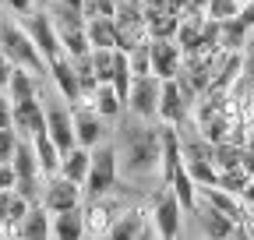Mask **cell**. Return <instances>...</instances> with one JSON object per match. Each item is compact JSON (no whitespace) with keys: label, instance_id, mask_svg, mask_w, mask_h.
Listing matches in <instances>:
<instances>
[{"label":"cell","instance_id":"obj_1","mask_svg":"<svg viewBox=\"0 0 254 240\" xmlns=\"http://www.w3.org/2000/svg\"><path fill=\"white\" fill-rule=\"evenodd\" d=\"M117 145V166L124 177L131 180H145L159 170L163 163V134L159 127H148L141 117H127L124 127H120V138L113 141Z\"/></svg>","mask_w":254,"mask_h":240},{"label":"cell","instance_id":"obj_2","mask_svg":"<svg viewBox=\"0 0 254 240\" xmlns=\"http://www.w3.org/2000/svg\"><path fill=\"white\" fill-rule=\"evenodd\" d=\"M0 46H4V53L14 60L18 67H28L32 74H46V71H50L46 57L39 53L36 43H32V36L25 32V25L4 21V25H0Z\"/></svg>","mask_w":254,"mask_h":240},{"label":"cell","instance_id":"obj_3","mask_svg":"<svg viewBox=\"0 0 254 240\" xmlns=\"http://www.w3.org/2000/svg\"><path fill=\"white\" fill-rule=\"evenodd\" d=\"M120 177V166H117V145L113 141H99L92 148V166H88V177H85V191L88 198H99L106 194Z\"/></svg>","mask_w":254,"mask_h":240},{"label":"cell","instance_id":"obj_4","mask_svg":"<svg viewBox=\"0 0 254 240\" xmlns=\"http://www.w3.org/2000/svg\"><path fill=\"white\" fill-rule=\"evenodd\" d=\"M25 32L32 36V43L39 46V53L46 57V64L57 57H64V46H60V36H57V21L50 11H32L25 14Z\"/></svg>","mask_w":254,"mask_h":240},{"label":"cell","instance_id":"obj_5","mask_svg":"<svg viewBox=\"0 0 254 240\" xmlns=\"http://www.w3.org/2000/svg\"><path fill=\"white\" fill-rule=\"evenodd\" d=\"M159 88H163V78H155V74H134L131 96H127V106L124 110H131L141 120L159 117Z\"/></svg>","mask_w":254,"mask_h":240},{"label":"cell","instance_id":"obj_6","mask_svg":"<svg viewBox=\"0 0 254 240\" xmlns=\"http://www.w3.org/2000/svg\"><path fill=\"white\" fill-rule=\"evenodd\" d=\"M39 201L50 208V212H64V208H78V205H81V184L67 180L64 173H53V177L46 180V187H43Z\"/></svg>","mask_w":254,"mask_h":240},{"label":"cell","instance_id":"obj_7","mask_svg":"<svg viewBox=\"0 0 254 240\" xmlns=\"http://www.w3.org/2000/svg\"><path fill=\"white\" fill-rule=\"evenodd\" d=\"M74 141L85 145V148H95L103 138H106V117L95 113V106L88 103H74Z\"/></svg>","mask_w":254,"mask_h":240},{"label":"cell","instance_id":"obj_8","mask_svg":"<svg viewBox=\"0 0 254 240\" xmlns=\"http://www.w3.org/2000/svg\"><path fill=\"white\" fill-rule=\"evenodd\" d=\"M11 124L21 138H36L39 131H46V106L39 103V96L18 99L14 110H11Z\"/></svg>","mask_w":254,"mask_h":240},{"label":"cell","instance_id":"obj_9","mask_svg":"<svg viewBox=\"0 0 254 240\" xmlns=\"http://www.w3.org/2000/svg\"><path fill=\"white\" fill-rule=\"evenodd\" d=\"M148 57H152V74L155 78H177L184 50L177 39H148Z\"/></svg>","mask_w":254,"mask_h":240},{"label":"cell","instance_id":"obj_10","mask_svg":"<svg viewBox=\"0 0 254 240\" xmlns=\"http://www.w3.org/2000/svg\"><path fill=\"white\" fill-rule=\"evenodd\" d=\"M187 106H190V103L184 99L177 78H163V88H159V120H163V124L180 127L184 120H187Z\"/></svg>","mask_w":254,"mask_h":240},{"label":"cell","instance_id":"obj_11","mask_svg":"<svg viewBox=\"0 0 254 240\" xmlns=\"http://www.w3.org/2000/svg\"><path fill=\"white\" fill-rule=\"evenodd\" d=\"M46 134L57 141L60 152H67V148H74V117L71 110H64L60 103H50L46 106Z\"/></svg>","mask_w":254,"mask_h":240},{"label":"cell","instance_id":"obj_12","mask_svg":"<svg viewBox=\"0 0 254 240\" xmlns=\"http://www.w3.org/2000/svg\"><path fill=\"white\" fill-rule=\"evenodd\" d=\"M180 216H184V205L177 201L173 191H163L152 208V219H155V233L159 237H177L180 233Z\"/></svg>","mask_w":254,"mask_h":240},{"label":"cell","instance_id":"obj_13","mask_svg":"<svg viewBox=\"0 0 254 240\" xmlns=\"http://www.w3.org/2000/svg\"><path fill=\"white\" fill-rule=\"evenodd\" d=\"M113 219H117V205L106 201V194L92 198V201L85 205V233H88V237H106L110 226H113Z\"/></svg>","mask_w":254,"mask_h":240},{"label":"cell","instance_id":"obj_14","mask_svg":"<svg viewBox=\"0 0 254 240\" xmlns=\"http://www.w3.org/2000/svg\"><path fill=\"white\" fill-rule=\"evenodd\" d=\"M18 237H25V240H46V237H53V212L43 201H32L25 219L18 223Z\"/></svg>","mask_w":254,"mask_h":240},{"label":"cell","instance_id":"obj_15","mask_svg":"<svg viewBox=\"0 0 254 240\" xmlns=\"http://www.w3.org/2000/svg\"><path fill=\"white\" fill-rule=\"evenodd\" d=\"M50 74H53V85L60 88L64 99H67V103H81V85H78V71H74V60L71 57L50 60Z\"/></svg>","mask_w":254,"mask_h":240},{"label":"cell","instance_id":"obj_16","mask_svg":"<svg viewBox=\"0 0 254 240\" xmlns=\"http://www.w3.org/2000/svg\"><path fill=\"white\" fill-rule=\"evenodd\" d=\"M88 166H92V148H85V145H74L60 156V173L67 180H74V184H81V187H85Z\"/></svg>","mask_w":254,"mask_h":240},{"label":"cell","instance_id":"obj_17","mask_svg":"<svg viewBox=\"0 0 254 240\" xmlns=\"http://www.w3.org/2000/svg\"><path fill=\"white\" fill-rule=\"evenodd\" d=\"M53 237L57 240H78L85 237V208H64V212H53Z\"/></svg>","mask_w":254,"mask_h":240},{"label":"cell","instance_id":"obj_18","mask_svg":"<svg viewBox=\"0 0 254 240\" xmlns=\"http://www.w3.org/2000/svg\"><path fill=\"white\" fill-rule=\"evenodd\" d=\"M194 216H198V223H201V233H208V237H230V233L237 230V219L226 216V212H219V208H212L208 201H205L201 208H194Z\"/></svg>","mask_w":254,"mask_h":240},{"label":"cell","instance_id":"obj_19","mask_svg":"<svg viewBox=\"0 0 254 240\" xmlns=\"http://www.w3.org/2000/svg\"><path fill=\"white\" fill-rule=\"evenodd\" d=\"M85 32H88V46H103V50H117V21L106 14L85 18Z\"/></svg>","mask_w":254,"mask_h":240},{"label":"cell","instance_id":"obj_20","mask_svg":"<svg viewBox=\"0 0 254 240\" xmlns=\"http://www.w3.org/2000/svg\"><path fill=\"white\" fill-rule=\"evenodd\" d=\"M32 148H36V159H39V173L43 177H53V173H60V148H57V141L46 134V131H39L36 138H32Z\"/></svg>","mask_w":254,"mask_h":240},{"label":"cell","instance_id":"obj_21","mask_svg":"<svg viewBox=\"0 0 254 240\" xmlns=\"http://www.w3.org/2000/svg\"><path fill=\"white\" fill-rule=\"evenodd\" d=\"M4 92H7L11 103L36 96V92H39V74H32L28 67H18V64H14V67H11V78H7V85H4Z\"/></svg>","mask_w":254,"mask_h":240},{"label":"cell","instance_id":"obj_22","mask_svg":"<svg viewBox=\"0 0 254 240\" xmlns=\"http://www.w3.org/2000/svg\"><path fill=\"white\" fill-rule=\"evenodd\" d=\"M88 103L95 106V113L106 117V120H117V117L124 113V99L117 96V88H113L110 81H99V85H95V92H92Z\"/></svg>","mask_w":254,"mask_h":240},{"label":"cell","instance_id":"obj_23","mask_svg":"<svg viewBox=\"0 0 254 240\" xmlns=\"http://www.w3.org/2000/svg\"><path fill=\"white\" fill-rule=\"evenodd\" d=\"M11 166H14V177L18 180H36L39 177V159H36V148H32V138H21L14 156H11Z\"/></svg>","mask_w":254,"mask_h":240},{"label":"cell","instance_id":"obj_24","mask_svg":"<svg viewBox=\"0 0 254 240\" xmlns=\"http://www.w3.org/2000/svg\"><path fill=\"white\" fill-rule=\"evenodd\" d=\"M247 32H251V28H247L237 14L226 18V21H219V50H226V53L244 50V46H247Z\"/></svg>","mask_w":254,"mask_h":240},{"label":"cell","instance_id":"obj_25","mask_svg":"<svg viewBox=\"0 0 254 240\" xmlns=\"http://www.w3.org/2000/svg\"><path fill=\"white\" fill-rule=\"evenodd\" d=\"M173 194H177V201L184 205V212H194L198 208V184L190 180V173H187V166H180L177 173H173V180L166 184Z\"/></svg>","mask_w":254,"mask_h":240},{"label":"cell","instance_id":"obj_26","mask_svg":"<svg viewBox=\"0 0 254 240\" xmlns=\"http://www.w3.org/2000/svg\"><path fill=\"white\" fill-rule=\"evenodd\" d=\"M106 237H113V240H134V237H145V216L138 212V208H127L124 216L113 219V226H110Z\"/></svg>","mask_w":254,"mask_h":240},{"label":"cell","instance_id":"obj_27","mask_svg":"<svg viewBox=\"0 0 254 240\" xmlns=\"http://www.w3.org/2000/svg\"><path fill=\"white\" fill-rule=\"evenodd\" d=\"M190 180H194L198 187H208V184H219V166L212 159H184Z\"/></svg>","mask_w":254,"mask_h":240},{"label":"cell","instance_id":"obj_28","mask_svg":"<svg viewBox=\"0 0 254 240\" xmlns=\"http://www.w3.org/2000/svg\"><path fill=\"white\" fill-rule=\"evenodd\" d=\"M251 184V173L244 170V163L240 166H230V170H219V187H226L230 194H244V187Z\"/></svg>","mask_w":254,"mask_h":240},{"label":"cell","instance_id":"obj_29","mask_svg":"<svg viewBox=\"0 0 254 240\" xmlns=\"http://www.w3.org/2000/svg\"><path fill=\"white\" fill-rule=\"evenodd\" d=\"M88 57H92V71H95V81H110V74H113V50H103V46H95Z\"/></svg>","mask_w":254,"mask_h":240},{"label":"cell","instance_id":"obj_30","mask_svg":"<svg viewBox=\"0 0 254 240\" xmlns=\"http://www.w3.org/2000/svg\"><path fill=\"white\" fill-rule=\"evenodd\" d=\"M237 11H240L237 0H208V4H205V14L215 18V21H226V18H233Z\"/></svg>","mask_w":254,"mask_h":240},{"label":"cell","instance_id":"obj_31","mask_svg":"<svg viewBox=\"0 0 254 240\" xmlns=\"http://www.w3.org/2000/svg\"><path fill=\"white\" fill-rule=\"evenodd\" d=\"M18 141H21V134H18L14 127H0V163H11Z\"/></svg>","mask_w":254,"mask_h":240},{"label":"cell","instance_id":"obj_32","mask_svg":"<svg viewBox=\"0 0 254 240\" xmlns=\"http://www.w3.org/2000/svg\"><path fill=\"white\" fill-rule=\"evenodd\" d=\"M11 110H14V103L7 99L4 88H0V127H14V124H11Z\"/></svg>","mask_w":254,"mask_h":240},{"label":"cell","instance_id":"obj_33","mask_svg":"<svg viewBox=\"0 0 254 240\" xmlns=\"http://www.w3.org/2000/svg\"><path fill=\"white\" fill-rule=\"evenodd\" d=\"M14 180H18V177H14V166H11V163H0V191H11Z\"/></svg>","mask_w":254,"mask_h":240},{"label":"cell","instance_id":"obj_34","mask_svg":"<svg viewBox=\"0 0 254 240\" xmlns=\"http://www.w3.org/2000/svg\"><path fill=\"white\" fill-rule=\"evenodd\" d=\"M11 67H14V60L4 53V46H0V88L7 85V78H11Z\"/></svg>","mask_w":254,"mask_h":240},{"label":"cell","instance_id":"obj_35","mask_svg":"<svg viewBox=\"0 0 254 240\" xmlns=\"http://www.w3.org/2000/svg\"><path fill=\"white\" fill-rule=\"evenodd\" d=\"M4 4H7V7H11L14 14H21V18H25V14H32V7H36V0H4Z\"/></svg>","mask_w":254,"mask_h":240},{"label":"cell","instance_id":"obj_36","mask_svg":"<svg viewBox=\"0 0 254 240\" xmlns=\"http://www.w3.org/2000/svg\"><path fill=\"white\" fill-rule=\"evenodd\" d=\"M244 78L254 81V39L247 43V53H244Z\"/></svg>","mask_w":254,"mask_h":240},{"label":"cell","instance_id":"obj_37","mask_svg":"<svg viewBox=\"0 0 254 240\" xmlns=\"http://www.w3.org/2000/svg\"><path fill=\"white\" fill-rule=\"evenodd\" d=\"M237 18H240V21H244L247 28H254V0H247V4H244V7L237 11Z\"/></svg>","mask_w":254,"mask_h":240},{"label":"cell","instance_id":"obj_38","mask_svg":"<svg viewBox=\"0 0 254 240\" xmlns=\"http://www.w3.org/2000/svg\"><path fill=\"white\" fill-rule=\"evenodd\" d=\"M244 170L254 177V148H244Z\"/></svg>","mask_w":254,"mask_h":240},{"label":"cell","instance_id":"obj_39","mask_svg":"<svg viewBox=\"0 0 254 240\" xmlns=\"http://www.w3.org/2000/svg\"><path fill=\"white\" fill-rule=\"evenodd\" d=\"M53 4H64V7H74V11H81V14H85V0H53Z\"/></svg>","mask_w":254,"mask_h":240},{"label":"cell","instance_id":"obj_40","mask_svg":"<svg viewBox=\"0 0 254 240\" xmlns=\"http://www.w3.org/2000/svg\"><path fill=\"white\" fill-rule=\"evenodd\" d=\"M240 198H244V201H251V205H254V177H251V184H247V187H244V194H240Z\"/></svg>","mask_w":254,"mask_h":240},{"label":"cell","instance_id":"obj_41","mask_svg":"<svg viewBox=\"0 0 254 240\" xmlns=\"http://www.w3.org/2000/svg\"><path fill=\"white\" fill-rule=\"evenodd\" d=\"M46 4H50V0H36V7H46Z\"/></svg>","mask_w":254,"mask_h":240},{"label":"cell","instance_id":"obj_42","mask_svg":"<svg viewBox=\"0 0 254 240\" xmlns=\"http://www.w3.org/2000/svg\"><path fill=\"white\" fill-rule=\"evenodd\" d=\"M237 4H240V7H244V4H247V0H237Z\"/></svg>","mask_w":254,"mask_h":240}]
</instances>
